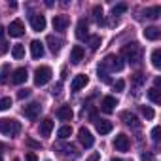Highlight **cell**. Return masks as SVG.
Masks as SVG:
<instances>
[{
  "label": "cell",
  "mask_w": 161,
  "mask_h": 161,
  "mask_svg": "<svg viewBox=\"0 0 161 161\" xmlns=\"http://www.w3.org/2000/svg\"><path fill=\"white\" fill-rule=\"evenodd\" d=\"M123 68V61H121V57H118V55H106L103 61H101V64H99V70H103V72H106V74H110V72H119Z\"/></svg>",
  "instance_id": "cell-1"
},
{
  "label": "cell",
  "mask_w": 161,
  "mask_h": 161,
  "mask_svg": "<svg viewBox=\"0 0 161 161\" xmlns=\"http://www.w3.org/2000/svg\"><path fill=\"white\" fill-rule=\"evenodd\" d=\"M0 133L6 136H15L21 133V123L14 118H0Z\"/></svg>",
  "instance_id": "cell-2"
},
{
  "label": "cell",
  "mask_w": 161,
  "mask_h": 161,
  "mask_svg": "<svg viewBox=\"0 0 161 161\" xmlns=\"http://www.w3.org/2000/svg\"><path fill=\"white\" fill-rule=\"evenodd\" d=\"M121 55L131 63V64H138L140 63V59H142V49H140V46L138 44H127V46H123V49H121Z\"/></svg>",
  "instance_id": "cell-3"
},
{
  "label": "cell",
  "mask_w": 161,
  "mask_h": 161,
  "mask_svg": "<svg viewBox=\"0 0 161 161\" xmlns=\"http://www.w3.org/2000/svg\"><path fill=\"white\" fill-rule=\"evenodd\" d=\"M51 76H53V72H51L49 66H38L34 70V86H38V87L46 86L49 80H51Z\"/></svg>",
  "instance_id": "cell-4"
},
{
  "label": "cell",
  "mask_w": 161,
  "mask_h": 161,
  "mask_svg": "<svg viewBox=\"0 0 161 161\" xmlns=\"http://www.w3.org/2000/svg\"><path fill=\"white\" fill-rule=\"evenodd\" d=\"M78 140L82 142L84 148H91V146L95 144V136H93L91 131L86 129V127H80V129H78Z\"/></svg>",
  "instance_id": "cell-5"
},
{
  "label": "cell",
  "mask_w": 161,
  "mask_h": 161,
  "mask_svg": "<svg viewBox=\"0 0 161 161\" xmlns=\"http://www.w3.org/2000/svg\"><path fill=\"white\" fill-rule=\"evenodd\" d=\"M8 32H10V36H14V38L23 36V34H25V25H23V21H21V19L12 21L10 27H8Z\"/></svg>",
  "instance_id": "cell-6"
},
{
  "label": "cell",
  "mask_w": 161,
  "mask_h": 161,
  "mask_svg": "<svg viewBox=\"0 0 161 161\" xmlns=\"http://www.w3.org/2000/svg\"><path fill=\"white\" fill-rule=\"evenodd\" d=\"M40 112H42L40 103H31V104H27V106L23 108V114H25V118H29V119H36V118L40 116Z\"/></svg>",
  "instance_id": "cell-7"
},
{
  "label": "cell",
  "mask_w": 161,
  "mask_h": 161,
  "mask_svg": "<svg viewBox=\"0 0 161 161\" xmlns=\"http://www.w3.org/2000/svg\"><path fill=\"white\" fill-rule=\"evenodd\" d=\"M31 27H32V31H36V32L44 31V29H46V17H44L42 14H32V15H31Z\"/></svg>",
  "instance_id": "cell-8"
},
{
  "label": "cell",
  "mask_w": 161,
  "mask_h": 161,
  "mask_svg": "<svg viewBox=\"0 0 161 161\" xmlns=\"http://www.w3.org/2000/svg\"><path fill=\"white\" fill-rule=\"evenodd\" d=\"M87 82H89V78H87L86 74H78V76H74V80H72L70 89H72V91H80V89H84V87L87 86Z\"/></svg>",
  "instance_id": "cell-9"
},
{
  "label": "cell",
  "mask_w": 161,
  "mask_h": 161,
  "mask_svg": "<svg viewBox=\"0 0 161 161\" xmlns=\"http://www.w3.org/2000/svg\"><path fill=\"white\" fill-rule=\"evenodd\" d=\"M76 38H78V40H87V38H89L87 21H86V19H80V21H78V25H76Z\"/></svg>",
  "instance_id": "cell-10"
},
{
  "label": "cell",
  "mask_w": 161,
  "mask_h": 161,
  "mask_svg": "<svg viewBox=\"0 0 161 161\" xmlns=\"http://www.w3.org/2000/svg\"><path fill=\"white\" fill-rule=\"evenodd\" d=\"M84 55H86V51H84L82 46H74L72 51H70V63L72 64H80L84 61Z\"/></svg>",
  "instance_id": "cell-11"
},
{
  "label": "cell",
  "mask_w": 161,
  "mask_h": 161,
  "mask_svg": "<svg viewBox=\"0 0 161 161\" xmlns=\"http://www.w3.org/2000/svg\"><path fill=\"white\" fill-rule=\"evenodd\" d=\"M27 78H29V72H27V68L21 66V68H15V70H14V74H12V82L19 86V84H25V82H27Z\"/></svg>",
  "instance_id": "cell-12"
},
{
  "label": "cell",
  "mask_w": 161,
  "mask_h": 161,
  "mask_svg": "<svg viewBox=\"0 0 161 161\" xmlns=\"http://www.w3.org/2000/svg\"><path fill=\"white\" fill-rule=\"evenodd\" d=\"M114 148L118 152H127L129 150V136L127 135H118L114 138Z\"/></svg>",
  "instance_id": "cell-13"
},
{
  "label": "cell",
  "mask_w": 161,
  "mask_h": 161,
  "mask_svg": "<svg viewBox=\"0 0 161 161\" xmlns=\"http://www.w3.org/2000/svg\"><path fill=\"white\" fill-rule=\"evenodd\" d=\"M66 27H68V17L66 15H55L53 17V31L63 32V31H66Z\"/></svg>",
  "instance_id": "cell-14"
},
{
  "label": "cell",
  "mask_w": 161,
  "mask_h": 161,
  "mask_svg": "<svg viewBox=\"0 0 161 161\" xmlns=\"http://www.w3.org/2000/svg\"><path fill=\"white\" fill-rule=\"evenodd\" d=\"M46 42H47V46H49V51H51V53H59V51H61V47H63V40H61V38H57V36H53V34H49V36L46 38Z\"/></svg>",
  "instance_id": "cell-15"
},
{
  "label": "cell",
  "mask_w": 161,
  "mask_h": 161,
  "mask_svg": "<svg viewBox=\"0 0 161 161\" xmlns=\"http://www.w3.org/2000/svg\"><path fill=\"white\" fill-rule=\"evenodd\" d=\"M95 129H97L101 135H108V133L114 129V125H112V121H108V119H95Z\"/></svg>",
  "instance_id": "cell-16"
},
{
  "label": "cell",
  "mask_w": 161,
  "mask_h": 161,
  "mask_svg": "<svg viewBox=\"0 0 161 161\" xmlns=\"http://www.w3.org/2000/svg\"><path fill=\"white\" fill-rule=\"evenodd\" d=\"M116 106H118L116 97H104V99L101 101V108H103V112H106V114L114 112V108H116Z\"/></svg>",
  "instance_id": "cell-17"
},
{
  "label": "cell",
  "mask_w": 161,
  "mask_h": 161,
  "mask_svg": "<svg viewBox=\"0 0 161 161\" xmlns=\"http://www.w3.org/2000/svg\"><path fill=\"white\" fill-rule=\"evenodd\" d=\"M31 55H32L34 59L44 57V44H42L40 40H32V42H31Z\"/></svg>",
  "instance_id": "cell-18"
},
{
  "label": "cell",
  "mask_w": 161,
  "mask_h": 161,
  "mask_svg": "<svg viewBox=\"0 0 161 161\" xmlns=\"http://www.w3.org/2000/svg\"><path fill=\"white\" fill-rule=\"evenodd\" d=\"M57 118H59L61 121H70V119L74 118V112H72L70 106H59V108H57Z\"/></svg>",
  "instance_id": "cell-19"
},
{
  "label": "cell",
  "mask_w": 161,
  "mask_h": 161,
  "mask_svg": "<svg viewBox=\"0 0 161 161\" xmlns=\"http://www.w3.org/2000/svg\"><path fill=\"white\" fill-rule=\"evenodd\" d=\"M121 119L125 121V125H129V127H133V129H138V127H140L138 118H136L135 114H131V112H123V114H121Z\"/></svg>",
  "instance_id": "cell-20"
},
{
  "label": "cell",
  "mask_w": 161,
  "mask_h": 161,
  "mask_svg": "<svg viewBox=\"0 0 161 161\" xmlns=\"http://www.w3.org/2000/svg\"><path fill=\"white\" fill-rule=\"evenodd\" d=\"M53 131V119L51 118H46L44 121H40V135L42 136H49Z\"/></svg>",
  "instance_id": "cell-21"
},
{
  "label": "cell",
  "mask_w": 161,
  "mask_h": 161,
  "mask_svg": "<svg viewBox=\"0 0 161 161\" xmlns=\"http://www.w3.org/2000/svg\"><path fill=\"white\" fill-rule=\"evenodd\" d=\"M159 36H161V31L157 29V27H146V31H144V38L146 40H159Z\"/></svg>",
  "instance_id": "cell-22"
},
{
  "label": "cell",
  "mask_w": 161,
  "mask_h": 161,
  "mask_svg": "<svg viewBox=\"0 0 161 161\" xmlns=\"http://www.w3.org/2000/svg\"><path fill=\"white\" fill-rule=\"evenodd\" d=\"M144 15L148 19H157L161 15V6H152V8H146L144 10Z\"/></svg>",
  "instance_id": "cell-23"
},
{
  "label": "cell",
  "mask_w": 161,
  "mask_h": 161,
  "mask_svg": "<svg viewBox=\"0 0 161 161\" xmlns=\"http://www.w3.org/2000/svg\"><path fill=\"white\" fill-rule=\"evenodd\" d=\"M148 99H150L153 104H159V103H161V91L155 89V87H150V89H148Z\"/></svg>",
  "instance_id": "cell-24"
},
{
  "label": "cell",
  "mask_w": 161,
  "mask_h": 161,
  "mask_svg": "<svg viewBox=\"0 0 161 161\" xmlns=\"http://www.w3.org/2000/svg\"><path fill=\"white\" fill-rule=\"evenodd\" d=\"M12 57H14V59H23V57H25V46L15 44V46L12 47Z\"/></svg>",
  "instance_id": "cell-25"
},
{
  "label": "cell",
  "mask_w": 161,
  "mask_h": 161,
  "mask_svg": "<svg viewBox=\"0 0 161 161\" xmlns=\"http://www.w3.org/2000/svg\"><path fill=\"white\" fill-rule=\"evenodd\" d=\"M70 135H72V127H70V125H63V127H59V131H57V136H59L61 140H66Z\"/></svg>",
  "instance_id": "cell-26"
},
{
  "label": "cell",
  "mask_w": 161,
  "mask_h": 161,
  "mask_svg": "<svg viewBox=\"0 0 161 161\" xmlns=\"http://www.w3.org/2000/svg\"><path fill=\"white\" fill-rule=\"evenodd\" d=\"M93 17L99 25L104 23V17H103V6H93Z\"/></svg>",
  "instance_id": "cell-27"
},
{
  "label": "cell",
  "mask_w": 161,
  "mask_h": 161,
  "mask_svg": "<svg viewBox=\"0 0 161 161\" xmlns=\"http://www.w3.org/2000/svg\"><path fill=\"white\" fill-rule=\"evenodd\" d=\"M152 64H153V68H161V49H153V53H152Z\"/></svg>",
  "instance_id": "cell-28"
},
{
  "label": "cell",
  "mask_w": 161,
  "mask_h": 161,
  "mask_svg": "<svg viewBox=\"0 0 161 161\" xmlns=\"http://www.w3.org/2000/svg\"><path fill=\"white\" fill-rule=\"evenodd\" d=\"M127 12V4H116L114 8H112V15L116 17V15H121V14H125Z\"/></svg>",
  "instance_id": "cell-29"
},
{
  "label": "cell",
  "mask_w": 161,
  "mask_h": 161,
  "mask_svg": "<svg viewBox=\"0 0 161 161\" xmlns=\"http://www.w3.org/2000/svg\"><path fill=\"white\" fill-rule=\"evenodd\" d=\"M87 40H89V47H91V49H99V47H101V42H103L101 36H89Z\"/></svg>",
  "instance_id": "cell-30"
},
{
  "label": "cell",
  "mask_w": 161,
  "mask_h": 161,
  "mask_svg": "<svg viewBox=\"0 0 161 161\" xmlns=\"http://www.w3.org/2000/svg\"><path fill=\"white\" fill-rule=\"evenodd\" d=\"M140 112H142V116H144L146 119H153V116H155V112H153L150 106H140Z\"/></svg>",
  "instance_id": "cell-31"
},
{
  "label": "cell",
  "mask_w": 161,
  "mask_h": 161,
  "mask_svg": "<svg viewBox=\"0 0 161 161\" xmlns=\"http://www.w3.org/2000/svg\"><path fill=\"white\" fill-rule=\"evenodd\" d=\"M10 106H12V99L10 97H2V99H0V112L8 110Z\"/></svg>",
  "instance_id": "cell-32"
},
{
  "label": "cell",
  "mask_w": 161,
  "mask_h": 161,
  "mask_svg": "<svg viewBox=\"0 0 161 161\" xmlns=\"http://www.w3.org/2000/svg\"><path fill=\"white\" fill-rule=\"evenodd\" d=\"M57 150H64V152H61V153H64V155H70V153L74 155V153H76L74 146H70V144H64V146H61V144H59V146H57Z\"/></svg>",
  "instance_id": "cell-33"
},
{
  "label": "cell",
  "mask_w": 161,
  "mask_h": 161,
  "mask_svg": "<svg viewBox=\"0 0 161 161\" xmlns=\"http://www.w3.org/2000/svg\"><path fill=\"white\" fill-rule=\"evenodd\" d=\"M8 72H10V66L4 64L2 70H0V84H6V82H8Z\"/></svg>",
  "instance_id": "cell-34"
},
{
  "label": "cell",
  "mask_w": 161,
  "mask_h": 161,
  "mask_svg": "<svg viewBox=\"0 0 161 161\" xmlns=\"http://www.w3.org/2000/svg\"><path fill=\"white\" fill-rule=\"evenodd\" d=\"M27 97H31V89H27V87H25V89H19L17 99H21V101H23V99H27Z\"/></svg>",
  "instance_id": "cell-35"
},
{
  "label": "cell",
  "mask_w": 161,
  "mask_h": 161,
  "mask_svg": "<svg viewBox=\"0 0 161 161\" xmlns=\"http://www.w3.org/2000/svg\"><path fill=\"white\" fill-rule=\"evenodd\" d=\"M159 131H161L159 127H153V129H152V138H153V142H159Z\"/></svg>",
  "instance_id": "cell-36"
},
{
  "label": "cell",
  "mask_w": 161,
  "mask_h": 161,
  "mask_svg": "<svg viewBox=\"0 0 161 161\" xmlns=\"http://www.w3.org/2000/svg\"><path fill=\"white\" fill-rule=\"evenodd\" d=\"M123 87H125V82H123V80H118V82L114 84V89H116V91H123Z\"/></svg>",
  "instance_id": "cell-37"
},
{
  "label": "cell",
  "mask_w": 161,
  "mask_h": 161,
  "mask_svg": "<svg viewBox=\"0 0 161 161\" xmlns=\"http://www.w3.org/2000/svg\"><path fill=\"white\" fill-rule=\"evenodd\" d=\"M133 82H135L136 86H140V84L144 82V76H142V74H135V78H133Z\"/></svg>",
  "instance_id": "cell-38"
},
{
  "label": "cell",
  "mask_w": 161,
  "mask_h": 161,
  "mask_svg": "<svg viewBox=\"0 0 161 161\" xmlns=\"http://www.w3.org/2000/svg\"><path fill=\"white\" fill-rule=\"evenodd\" d=\"M27 144H29L31 148H42L40 142H36V140H32V138H27Z\"/></svg>",
  "instance_id": "cell-39"
},
{
  "label": "cell",
  "mask_w": 161,
  "mask_h": 161,
  "mask_svg": "<svg viewBox=\"0 0 161 161\" xmlns=\"http://www.w3.org/2000/svg\"><path fill=\"white\" fill-rule=\"evenodd\" d=\"M25 161H38V157H36V153H32V152H29V153L25 155Z\"/></svg>",
  "instance_id": "cell-40"
},
{
  "label": "cell",
  "mask_w": 161,
  "mask_h": 161,
  "mask_svg": "<svg viewBox=\"0 0 161 161\" xmlns=\"http://www.w3.org/2000/svg\"><path fill=\"white\" fill-rule=\"evenodd\" d=\"M101 159V153L99 152H95V153H91L89 157H87V161H99Z\"/></svg>",
  "instance_id": "cell-41"
},
{
  "label": "cell",
  "mask_w": 161,
  "mask_h": 161,
  "mask_svg": "<svg viewBox=\"0 0 161 161\" xmlns=\"http://www.w3.org/2000/svg\"><path fill=\"white\" fill-rule=\"evenodd\" d=\"M140 161H152V153H142L140 155Z\"/></svg>",
  "instance_id": "cell-42"
},
{
  "label": "cell",
  "mask_w": 161,
  "mask_h": 161,
  "mask_svg": "<svg viewBox=\"0 0 161 161\" xmlns=\"http://www.w3.org/2000/svg\"><path fill=\"white\" fill-rule=\"evenodd\" d=\"M59 91H61V84H57V86L51 89V93H53V95H59Z\"/></svg>",
  "instance_id": "cell-43"
},
{
  "label": "cell",
  "mask_w": 161,
  "mask_h": 161,
  "mask_svg": "<svg viewBox=\"0 0 161 161\" xmlns=\"http://www.w3.org/2000/svg\"><path fill=\"white\" fill-rule=\"evenodd\" d=\"M4 32H6V31H4V27H2V25H0V38H2V36H4Z\"/></svg>",
  "instance_id": "cell-44"
},
{
  "label": "cell",
  "mask_w": 161,
  "mask_h": 161,
  "mask_svg": "<svg viewBox=\"0 0 161 161\" xmlns=\"http://www.w3.org/2000/svg\"><path fill=\"white\" fill-rule=\"evenodd\" d=\"M4 148V144H0V150H2ZM0 161H2V153H0Z\"/></svg>",
  "instance_id": "cell-45"
},
{
  "label": "cell",
  "mask_w": 161,
  "mask_h": 161,
  "mask_svg": "<svg viewBox=\"0 0 161 161\" xmlns=\"http://www.w3.org/2000/svg\"><path fill=\"white\" fill-rule=\"evenodd\" d=\"M112 161H123V159H119V157H114V159H112Z\"/></svg>",
  "instance_id": "cell-46"
},
{
  "label": "cell",
  "mask_w": 161,
  "mask_h": 161,
  "mask_svg": "<svg viewBox=\"0 0 161 161\" xmlns=\"http://www.w3.org/2000/svg\"><path fill=\"white\" fill-rule=\"evenodd\" d=\"M14 161H19V159H17V157H15V159H14Z\"/></svg>",
  "instance_id": "cell-47"
}]
</instances>
